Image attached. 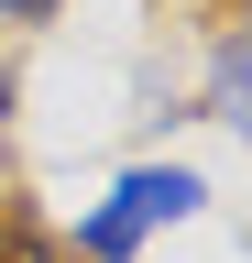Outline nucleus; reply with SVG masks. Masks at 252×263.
<instances>
[{
  "label": "nucleus",
  "instance_id": "obj_3",
  "mask_svg": "<svg viewBox=\"0 0 252 263\" xmlns=\"http://www.w3.org/2000/svg\"><path fill=\"white\" fill-rule=\"evenodd\" d=\"M0 22H55V0H0Z\"/></svg>",
  "mask_w": 252,
  "mask_h": 263
},
{
  "label": "nucleus",
  "instance_id": "obj_2",
  "mask_svg": "<svg viewBox=\"0 0 252 263\" xmlns=\"http://www.w3.org/2000/svg\"><path fill=\"white\" fill-rule=\"evenodd\" d=\"M208 110L252 143V33H230V44H219V66H208Z\"/></svg>",
  "mask_w": 252,
  "mask_h": 263
},
{
  "label": "nucleus",
  "instance_id": "obj_4",
  "mask_svg": "<svg viewBox=\"0 0 252 263\" xmlns=\"http://www.w3.org/2000/svg\"><path fill=\"white\" fill-rule=\"evenodd\" d=\"M0 121H11V66H0Z\"/></svg>",
  "mask_w": 252,
  "mask_h": 263
},
{
  "label": "nucleus",
  "instance_id": "obj_1",
  "mask_svg": "<svg viewBox=\"0 0 252 263\" xmlns=\"http://www.w3.org/2000/svg\"><path fill=\"white\" fill-rule=\"evenodd\" d=\"M198 197H208V186L186 176V164H132V176L110 186V209H88V219H77V252H88V263H132V241H143V230L186 219Z\"/></svg>",
  "mask_w": 252,
  "mask_h": 263
}]
</instances>
